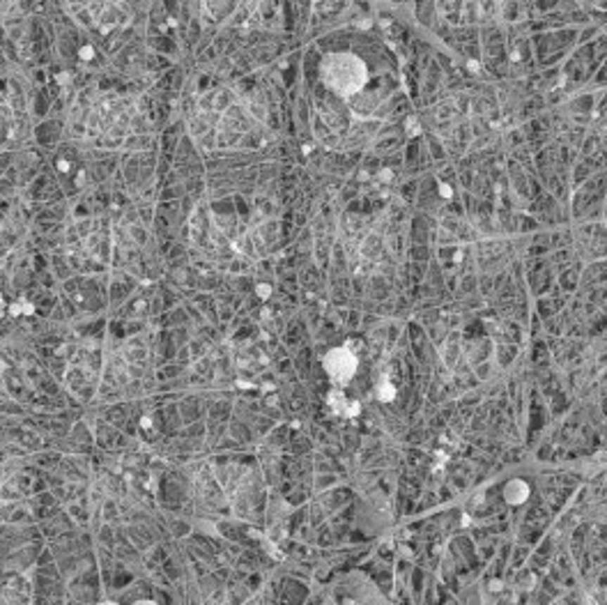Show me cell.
I'll return each mask as SVG.
<instances>
[{
	"label": "cell",
	"instance_id": "obj_1",
	"mask_svg": "<svg viewBox=\"0 0 607 605\" xmlns=\"http://www.w3.org/2000/svg\"><path fill=\"white\" fill-rule=\"evenodd\" d=\"M324 369H327L329 378L333 382L345 385L357 371V357L352 355V350H347V348H336V350H331L324 357Z\"/></svg>",
	"mask_w": 607,
	"mask_h": 605
},
{
	"label": "cell",
	"instance_id": "obj_2",
	"mask_svg": "<svg viewBox=\"0 0 607 605\" xmlns=\"http://www.w3.org/2000/svg\"><path fill=\"white\" fill-rule=\"evenodd\" d=\"M329 405H331V410L336 412V414H340V416H354V414H359V403H354V400H347L345 396H343V391H331L329 394Z\"/></svg>",
	"mask_w": 607,
	"mask_h": 605
},
{
	"label": "cell",
	"instance_id": "obj_3",
	"mask_svg": "<svg viewBox=\"0 0 607 605\" xmlns=\"http://www.w3.org/2000/svg\"><path fill=\"white\" fill-rule=\"evenodd\" d=\"M529 495V488L525 481H511L504 490V497H506L509 504H523Z\"/></svg>",
	"mask_w": 607,
	"mask_h": 605
},
{
	"label": "cell",
	"instance_id": "obj_4",
	"mask_svg": "<svg viewBox=\"0 0 607 605\" xmlns=\"http://www.w3.org/2000/svg\"><path fill=\"white\" fill-rule=\"evenodd\" d=\"M393 396H396V391H393V387H391V385H382V389H380V398H382V400H391Z\"/></svg>",
	"mask_w": 607,
	"mask_h": 605
}]
</instances>
